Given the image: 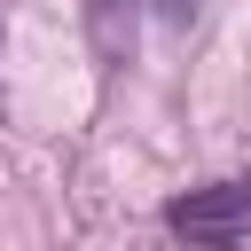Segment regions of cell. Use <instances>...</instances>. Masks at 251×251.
<instances>
[{"instance_id": "3", "label": "cell", "mask_w": 251, "mask_h": 251, "mask_svg": "<svg viewBox=\"0 0 251 251\" xmlns=\"http://www.w3.org/2000/svg\"><path fill=\"white\" fill-rule=\"evenodd\" d=\"M157 8H165V24H188L196 16V0H157Z\"/></svg>"}, {"instance_id": "4", "label": "cell", "mask_w": 251, "mask_h": 251, "mask_svg": "<svg viewBox=\"0 0 251 251\" xmlns=\"http://www.w3.org/2000/svg\"><path fill=\"white\" fill-rule=\"evenodd\" d=\"M173 251H251V235L243 243H173Z\"/></svg>"}, {"instance_id": "1", "label": "cell", "mask_w": 251, "mask_h": 251, "mask_svg": "<svg viewBox=\"0 0 251 251\" xmlns=\"http://www.w3.org/2000/svg\"><path fill=\"white\" fill-rule=\"evenodd\" d=\"M165 235H173V243H243V235H251V173L173 196V204H165Z\"/></svg>"}, {"instance_id": "2", "label": "cell", "mask_w": 251, "mask_h": 251, "mask_svg": "<svg viewBox=\"0 0 251 251\" xmlns=\"http://www.w3.org/2000/svg\"><path fill=\"white\" fill-rule=\"evenodd\" d=\"M133 24H141V0H86V39L110 71L133 55Z\"/></svg>"}]
</instances>
